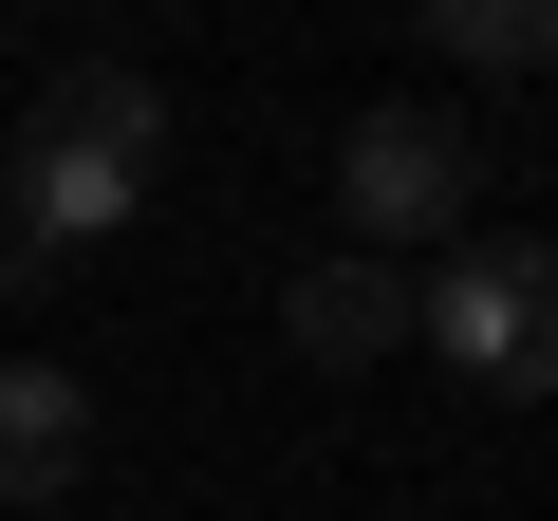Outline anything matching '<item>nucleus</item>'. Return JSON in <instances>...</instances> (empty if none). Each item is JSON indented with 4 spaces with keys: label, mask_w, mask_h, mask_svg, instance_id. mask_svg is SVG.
I'll use <instances>...</instances> for the list:
<instances>
[{
    "label": "nucleus",
    "mask_w": 558,
    "mask_h": 521,
    "mask_svg": "<svg viewBox=\"0 0 558 521\" xmlns=\"http://www.w3.org/2000/svg\"><path fill=\"white\" fill-rule=\"evenodd\" d=\"M149 149H168V112H149V75H57L38 94V131H20V186H0V280H57L75 242H112L131 205H149Z\"/></svg>",
    "instance_id": "nucleus-1"
},
{
    "label": "nucleus",
    "mask_w": 558,
    "mask_h": 521,
    "mask_svg": "<svg viewBox=\"0 0 558 521\" xmlns=\"http://www.w3.org/2000/svg\"><path fill=\"white\" fill-rule=\"evenodd\" d=\"M410 336L465 391H558V242H447L410 280Z\"/></svg>",
    "instance_id": "nucleus-2"
},
{
    "label": "nucleus",
    "mask_w": 558,
    "mask_h": 521,
    "mask_svg": "<svg viewBox=\"0 0 558 521\" xmlns=\"http://www.w3.org/2000/svg\"><path fill=\"white\" fill-rule=\"evenodd\" d=\"M336 205H354V242L391 260V242H465V205H484V131L465 112H428V94H373L354 131H336Z\"/></svg>",
    "instance_id": "nucleus-3"
},
{
    "label": "nucleus",
    "mask_w": 558,
    "mask_h": 521,
    "mask_svg": "<svg viewBox=\"0 0 558 521\" xmlns=\"http://www.w3.org/2000/svg\"><path fill=\"white\" fill-rule=\"evenodd\" d=\"M279 336H299L317 373H373V354H410V260H373V242L299 260V280H279Z\"/></svg>",
    "instance_id": "nucleus-4"
},
{
    "label": "nucleus",
    "mask_w": 558,
    "mask_h": 521,
    "mask_svg": "<svg viewBox=\"0 0 558 521\" xmlns=\"http://www.w3.org/2000/svg\"><path fill=\"white\" fill-rule=\"evenodd\" d=\"M75 465H94V391L57 354H20V373H0V502H57Z\"/></svg>",
    "instance_id": "nucleus-5"
},
{
    "label": "nucleus",
    "mask_w": 558,
    "mask_h": 521,
    "mask_svg": "<svg viewBox=\"0 0 558 521\" xmlns=\"http://www.w3.org/2000/svg\"><path fill=\"white\" fill-rule=\"evenodd\" d=\"M428 57H465V75H539V57H558V0H428Z\"/></svg>",
    "instance_id": "nucleus-6"
}]
</instances>
